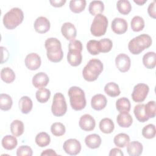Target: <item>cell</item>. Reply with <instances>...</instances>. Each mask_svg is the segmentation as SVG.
Wrapping results in <instances>:
<instances>
[{
	"mask_svg": "<svg viewBox=\"0 0 156 156\" xmlns=\"http://www.w3.org/2000/svg\"><path fill=\"white\" fill-rule=\"evenodd\" d=\"M48 58L52 62H60L63 57L60 41L56 38H49L44 43Z\"/></svg>",
	"mask_w": 156,
	"mask_h": 156,
	"instance_id": "6da1fadb",
	"label": "cell"
},
{
	"mask_svg": "<svg viewBox=\"0 0 156 156\" xmlns=\"http://www.w3.org/2000/svg\"><path fill=\"white\" fill-rule=\"evenodd\" d=\"M103 70L102 62L96 58L91 59L82 71V75L84 79L88 82L96 80Z\"/></svg>",
	"mask_w": 156,
	"mask_h": 156,
	"instance_id": "7a4b0ae2",
	"label": "cell"
},
{
	"mask_svg": "<svg viewBox=\"0 0 156 156\" xmlns=\"http://www.w3.org/2000/svg\"><path fill=\"white\" fill-rule=\"evenodd\" d=\"M152 38L147 34H141L132 39L129 44V51L134 55H138L152 44Z\"/></svg>",
	"mask_w": 156,
	"mask_h": 156,
	"instance_id": "3957f363",
	"label": "cell"
},
{
	"mask_svg": "<svg viewBox=\"0 0 156 156\" xmlns=\"http://www.w3.org/2000/svg\"><path fill=\"white\" fill-rule=\"evenodd\" d=\"M70 105L73 109L79 111L86 106V99L84 91L78 87H71L68 90Z\"/></svg>",
	"mask_w": 156,
	"mask_h": 156,
	"instance_id": "277c9868",
	"label": "cell"
},
{
	"mask_svg": "<svg viewBox=\"0 0 156 156\" xmlns=\"http://www.w3.org/2000/svg\"><path fill=\"white\" fill-rule=\"evenodd\" d=\"M23 19L24 13L21 9L14 7L4 15L3 24L7 29H13L23 22Z\"/></svg>",
	"mask_w": 156,
	"mask_h": 156,
	"instance_id": "5b68a950",
	"label": "cell"
},
{
	"mask_svg": "<svg viewBox=\"0 0 156 156\" xmlns=\"http://www.w3.org/2000/svg\"><path fill=\"white\" fill-rule=\"evenodd\" d=\"M108 23V21L105 16L102 14L96 15L90 27L91 34L95 37L104 35L106 32Z\"/></svg>",
	"mask_w": 156,
	"mask_h": 156,
	"instance_id": "8992f818",
	"label": "cell"
},
{
	"mask_svg": "<svg viewBox=\"0 0 156 156\" xmlns=\"http://www.w3.org/2000/svg\"><path fill=\"white\" fill-rule=\"evenodd\" d=\"M67 110V105L64 96L61 93L54 94L51 106L52 114L55 116H63Z\"/></svg>",
	"mask_w": 156,
	"mask_h": 156,
	"instance_id": "52a82bcc",
	"label": "cell"
},
{
	"mask_svg": "<svg viewBox=\"0 0 156 156\" xmlns=\"http://www.w3.org/2000/svg\"><path fill=\"white\" fill-rule=\"evenodd\" d=\"M149 86L145 83H140L135 85L132 93V98L135 102H143L148 94Z\"/></svg>",
	"mask_w": 156,
	"mask_h": 156,
	"instance_id": "ba28073f",
	"label": "cell"
},
{
	"mask_svg": "<svg viewBox=\"0 0 156 156\" xmlns=\"http://www.w3.org/2000/svg\"><path fill=\"white\" fill-rule=\"evenodd\" d=\"M63 149L66 154L71 155H76L80 153L81 151V144L77 140L71 138L64 142Z\"/></svg>",
	"mask_w": 156,
	"mask_h": 156,
	"instance_id": "9c48e42d",
	"label": "cell"
},
{
	"mask_svg": "<svg viewBox=\"0 0 156 156\" xmlns=\"http://www.w3.org/2000/svg\"><path fill=\"white\" fill-rule=\"evenodd\" d=\"M130 63V57L125 54H120L115 58L116 66L122 73H125L129 70Z\"/></svg>",
	"mask_w": 156,
	"mask_h": 156,
	"instance_id": "30bf717a",
	"label": "cell"
},
{
	"mask_svg": "<svg viewBox=\"0 0 156 156\" xmlns=\"http://www.w3.org/2000/svg\"><path fill=\"white\" fill-rule=\"evenodd\" d=\"M41 63L40 57L36 53H30L26 57L25 65L30 70H36L40 68Z\"/></svg>",
	"mask_w": 156,
	"mask_h": 156,
	"instance_id": "8fae6325",
	"label": "cell"
},
{
	"mask_svg": "<svg viewBox=\"0 0 156 156\" xmlns=\"http://www.w3.org/2000/svg\"><path fill=\"white\" fill-rule=\"evenodd\" d=\"M79 126L84 131H91L96 126V122L94 118L89 114L82 115L79 119Z\"/></svg>",
	"mask_w": 156,
	"mask_h": 156,
	"instance_id": "7c38bea8",
	"label": "cell"
},
{
	"mask_svg": "<svg viewBox=\"0 0 156 156\" xmlns=\"http://www.w3.org/2000/svg\"><path fill=\"white\" fill-rule=\"evenodd\" d=\"M112 29L116 34L120 35L124 34L128 27L127 23L124 18H115L112 22Z\"/></svg>",
	"mask_w": 156,
	"mask_h": 156,
	"instance_id": "4fadbf2b",
	"label": "cell"
},
{
	"mask_svg": "<svg viewBox=\"0 0 156 156\" xmlns=\"http://www.w3.org/2000/svg\"><path fill=\"white\" fill-rule=\"evenodd\" d=\"M34 29L35 31L39 34H44L50 29L49 21L44 16L38 17L34 23Z\"/></svg>",
	"mask_w": 156,
	"mask_h": 156,
	"instance_id": "5bb4252c",
	"label": "cell"
},
{
	"mask_svg": "<svg viewBox=\"0 0 156 156\" xmlns=\"http://www.w3.org/2000/svg\"><path fill=\"white\" fill-rule=\"evenodd\" d=\"M61 32L67 40L72 41L75 39L77 35V30L75 26L69 22L65 23L62 24Z\"/></svg>",
	"mask_w": 156,
	"mask_h": 156,
	"instance_id": "9a60e30c",
	"label": "cell"
},
{
	"mask_svg": "<svg viewBox=\"0 0 156 156\" xmlns=\"http://www.w3.org/2000/svg\"><path fill=\"white\" fill-rule=\"evenodd\" d=\"M49 77L43 72H40L36 74L32 78L33 85L38 89L45 87L49 83Z\"/></svg>",
	"mask_w": 156,
	"mask_h": 156,
	"instance_id": "2e32d148",
	"label": "cell"
},
{
	"mask_svg": "<svg viewBox=\"0 0 156 156\" xmlns=\"http://www.w3.org/2000/svg\"><path fill=\"white\" fill-rule=\"evenodd\" d=\"M107 103L106 97L102 94H97L93 96L91 100V105L96 110L104 109Z\"/></svg>",
	"mask_w": 156,
	"mask_h": 156,
	"instance_id": "e0dca14e",
	"label": "cell"
},
{
	"mask_svg": "<svg viewBox=\"0 0 156 156\" xmlns=\"http://www.w3.org/2000/svg\"><path fill=\"white\" fill-rule=\"evenodd\" d=\"M82 60L81 51L77 50H69L67 54V60L73 66H79Z\"/></svg>",
	"mask_w": 156,
	"mask_h": 156,
	"instance_id": "ac0fdd59",
	"label": "cell"
},
{
	"mask_svg": "<svg viewBox=\"0 0 156 156\" xmlns=\"http://www.w3.org/2000/svg\"><path fill=\"white\" fill-rule=\"evenodd\" d=\"M143 145L139 141H133L127 145V151L130 156H139L143 152Z\"/></svg>",
	"mask_w": 156,
	"mask_h": 156,
	"instance_id": "d6986e66",
	"label": "cell"
},
{
	"mask_svg": "<svg viewBox=\"0 0 156 156\" xmlns=\"http://www.w3.org/2000/svg\"><path fill=\"white\" fill-rule=\"evenodd\" d=\"M116 121L121 127H129L133 122V118L128 112H120L117 116Z\"/></svg>",
	"mask_w": 156,
	"mask_h": 156,
	"instance_id": "ffe728a7",
	"label": "cell"
},
{
	"mask_svg": "<svg viewBox=\"0 0 156 156\" xmlns=\"http://www.w3.org/2000/svg\"><path fill=\"white\" fill-rule=\"evenodd\" d=\"M85 143L88 147L90 149H96L98 148L101 144V138L98 134H90L85 137Z\"/></svg>",
	"mask_w": 156,
	"mask_h": 156,
	"instance_id": "44dd1931",
	"label": "cell"
},
{
	"mask_svg": "<svg viewBox=\"0 0 156 156\" xmlns=\"http://www.w3.org/2000/svg\"><path fill=\"white\" fill-rule=\"evenodd\" d=\"M133 112L137 120L141 122H144L149 119L146 113L145 104H144L136 105L134 107Z\"/></svg>",
	"mask_w": 156,
	"mask_h": 156,
	"instance_id": "7402d4cb",
	"label": "cell"
},
{
	"mask_svg": "<svg viewBox=\"0 0 156 156\" xmlns=\"http://www.w3.org/2000/svg\"><path fill=\"white\" fill-rule=\"evenodd\" d=\"M33 103L30 98L24 96L20 98L19 101V108L24 114L29 113L32 109Z\"/></svg>",
	"mask_w": 156,
	"mask_h": 156,
	"instance_id": "603a6c76",
	"label": "cell"
},
{
	"mask_svg": "<svg viewBox=\"0 0 156 156\" xmlns=\"http://www.w3.org/2000/svg\"><path fill=\"white\" fill-rule=\"evenodd\" d=\"M143 63L148 69H153L156 65V54L155 52H148L143 57Z\"/></svg>",
	"mask_w": 156,
	"mask_h": 156,
	"instance_id": "cb8c5ba5",
	"label": "cell"
},
{
	"mask_svg": "<svg viewBox=\"0 0 156 156\" xmlns=\"http://www.w3.org/2000/svg\"><path fill=\"white\" fill-rule=\"evenodd\" d=\"M2 146L7 150H12L16 147L18 141L14 135H5L2 139Z\"/></svg>",
	"mask_w": 156,
	"mask_h": 156,
	"instance_id": "d4e9b609",
	"label": "cell"
},
{
	"mask_svg": "<svg viewBox=\"0 0 156 156\" xmlns=\"http://www.w3.org/2000/svg\"><path fill=\"white\" fill-rule=\"evenodd\" d=\"M104 10V5L101 1H93L89 4L88 10L90 13L92 15L101 14Z\"/></svg>",
	"mask_w": 156,
	"mask_h": 156,
	"instance_id": "484cf974",
	"label": "cell"
},
{
	"mask_svg": "<svg viewBox=\"0 0 156 156\" xmlns=\"http://www.w3.org/2000/svg\"><path fill=\"white\" fill-rule=\"evenodd\" d=\"M115 128L113 121L110 118H104L99 122V129L101 131L104 133H112Z\"/></svg>",
	"mask_w": 156,
	"mask_h": 156,
	"instance_id": "4316f807",
	"label": "cell"
},
{
	"mask_svg": "<svg viewBox=\"0 0 156 156\" xmlns=\"http://www.w3.org/2000/svg\"><path fill=\"white\" fill-rule=\"evenodd\" d=\"M1 78L5 83H10L15 80V74L11 68L5 67L1 71Z\"/></svg>",
	"mask_w": 156,
	"mask_h": 156,
	"instance_id": "83f0119b",
	"label": "cell"
},
{
	"mask_svg": "<svg viewBox=\"0 0 156 156\" xmlns=\"http://www.w3.org/2000/svg\"><path fill=\"white\" fill-rule=\"evenodd\" d=\"M10 131L15 136H20L24 132L23 122L18 119L14 120L10 124Z\"/></svg>",
	"mask_w": 156,
	"mask_h": 156,
	"instance_id": "f1b7e54d",
	"label": "cell"
},
{
	"mask_svg": "<svg viewBox=\"0 0 156 156\" xmlns=\"http://www.w3.org/2000/svg\"><path fill=\"white\" fill-rule=\"evenodd\" d=\"M105 93L111 97H116L120 94L121 91L119 86L115 82H109L104 87Z\"/></svg>",
	"mask_w": 156,
	"mask_h": 156,
	"instance_id": "f546056e",
	"label": "cell"
},
{
	"mask_svg": "<svg viewBox=\"0 0 156 156\" xmlns=\"http://www.w3.org/2000/svg\"><path fill=\"white\" fill-rule=\"evenodd\" d=\"M115 144L118 147H124L127 146L130 141L129 136L124 133L116 135L113 140Z\"/></svg>",
	"mask_w": 156,
	"mask_h": 156,
	"instance_id": "4dcf8cb0",
	"label": "cell"
},
{
	"mask_svg": "<svg viewBox=\"0 0 156 156\" xmlns=\"http://www.w3.org/2000/svg\"><path fill=\"white\" fill-rule=\"evenodd\" d=\"M36 144L41 147H46L49 144L51 141L50 136L44 132H41L38 133L35 137Z\"/></svg>",
	"mask_w": 156,
	"mask_h": 156,
	"instance_id": "1f68e13d",
	"label": "cell"
},
{
	"mask_svg": "<svg viewBox=\"0 0 156 156\" xmlns=\"http://www.w3.org/2000/svg\"><path fill=\"white\" fill-rule=\"evenodd\" d=\"M12 99L9 94L4 93L0 94V108L2 110H9L12 108Z\"/></svg>",
	"mask_w": 156,
	"mask_h": 156,
	"instance_id": "d6a6232c",
	"label": "cell"
},
{
	"mask_svg": "<svg viewBox=\"0 0 156 156\" xmlns=\"http://www.w3.org/2000/svg\"><path fill=\"white\" fill-rule=\"evenodd\" d=\"M130 101L126 98H121L116 102V109L119 112H129L130 110Z\"/></svg>",
	"mask_w": 156,
	"mask_h": 156,
	"instance_id": "836d02e7",
	"label": "cell"
},
{
	"mask_svg": "<svg viewBox=\"0 0 156 156\" xmlns=\"http://www.w3.org/2000/svg\"><path fill=\"white\" fill-rule=\"evenodd\" d=\"M86 6L85 0H71L69 2V9L74 13H80Z\"/></svg>",
	"mask_w": 156,
	"mask_h": 156,
	"instance_id": "e575fe53",
	"label": "cell"
},
{
	"mask_svg": "<svg viewBox=\"0 0 156 156\" xmlns=\"http://www.w3.org/2000/svg\"><path fill=\"white\" fill-rule=\"evenodd\" d=\"M118 12L122 15L129 14L132 10V5L127 0H119L116 3Z\"/></svg>",
	"mask_w": 156,
	"mask_h": 156,
	"instance_id": "d590c367",
	"label": "cell"
},
{
	"mask_svg": "<svg viewBox=\"0 0 156 156\" xmlns=\"http://www.w3.org/2000/svg\"><path fill=\"white\" fill-rule=\"evenodd\" d=\"M35 96H36L37 100L39 102L45 103L49 100L51 96V91L49 90L47 88H41L38 89L36 91Z\"/></svg>",
	"mask_w": 156,
	"mask_h": 156,
	"instance_id": "8d00e7d4",
	"label": "cell"
},
{
	"mask_svg": "<svg viewBox=\"0 0 156 156\" xmlns=\"http://www.w3.org/2000/svg\"><path fill=\"white\" fill-rule=\"evenodd\" d=\"M131 28L134 32H140L144 27V21L140 16H135L130 23Z\"/></svg>",
	"mask_w": 156,
	"mask_h": 156,
	"instance_id": "74e56055",
	"label": "cell"
},
{
	"mask_svg": "<svg viewBox=\"0 0 156 156\" xmlns=\"http://www.w3.org/2000/svg\"><path fill=\"white\" fill-rule=\"evenodd\" d=\"M155 127L152 124H149L144 126L142 129L143 136L147 139L154 138L155 136Z\"/></svg>",
	"mask_w": 156,
	"mask_h": 156,
	"instance_id": "f35d334b",
	"label": "cell"
},
{
	"mask_svg": "<svg viewBox=\"0 0 156 156\" xmlns=\"http://www.w3.org/2000/svg\"><path fill=\"white\" fill-rule=\"evenodd\" d=\"M87 49L88 52L91 55L99 54L100 53L99 41L95 40H91L88 41L87 44Z\"/></svg>",
	"mask_w": 156,
	"mask_h": 156,
	"instance_id": "ab89813d",
	"label": "cell"
},
{
	"mask_svg": "<svg viewBox=\"0 0 156 156\" xmlns=\"http://www.w3.org/2000/svg\"><path fill=\"white\" fill-rule=\"evenodd\" d=\"M51 131L54 135L56 136H60L65 134L66 129L62 123L54 122L51 125Z\"/></svg>",
	"mask_w": 156,
	"mask_h": 156,
	"instance_id": "60d3db41",
	"label": "cell"
},
{
	"mask_svg": "<svg viewBox=\"0 0 156 156\" xmlns=\"http://www.w3.org/2000/svg\"><path fill=\"white\" fill-rule=\"evenodd\" d=\"M100 52H109L113 46V43L109 38H103L99 41Z\"/></svg>",
	"mask_w": 156,
	"mask_h": 156,
	"instance_id": "b9f144b4",
	"label": "cell"
},
{
	"mask_svg": "<svg viewBox=\"0 0 156 156\" xmlns=\"http://www.w3.org/2000/svg\"><path fill=\"white\" fill-rule=\"evenodd\" d=\"M145 112L149 118H153L156 114V105L154 101H149L145 104Z\"/></svg>",
	"mask_w": 156,
	"mask_h": 156,
	"instance_id": "7bdbcfd3",
	"label": "cell"
},
{
	"mask_svg": "<svg viewBox=\"0 0 156 156\" xmlns=\"http://www.w3.org/2000/svg\"><path fill=\"white\" fill-rule=\"evenodd\" d=\"M33 154V151L31 147L27 145H23L20 146L16 151V155L18 156H31Z\"/></svg>",
	"mask_w": 156,
	"mask_h": 156,
	"instance_id": "ee69618b",
	"label": "cell"
},
{
	"mask_svg": "<svg viewBox=\"0 0 156 156\" xmlns=\"http://www.w3.org/2000/svg\"><path fill=\"white\" fill-rule=\"evenodd\" d=\"M69 50H77L82 52L83 46L80 41L77 40H73L71 41L68 45Z\"/></svg>",
	"mask_w": 156,
	"mask_h": 156,
	"instance_id": "f6af8a7d",
	"label": "cell"
},
{
	"mask_svg": "<svg viewBox=\"0 0 156 156\" xmlns=\"http://www.w3.org/2000/svg\"><path fill=\"white\" fill-rule=\"evenodd\" d=\"M147 12L149 15L152 18H156V10H155V1H154L151 3L147 8Z\"/></svg>",
	"mask_w": 156,
	"mask_h": 156,
	"instance_id": "bcb514c9",
	"label": "cell"
},
{
	"mask_svg": "<svg viewBox=\"0 0 156 156\" xmlns=\"http://www.w3.org/2000/svg\"><path fill=\"white\" fill-rule=\"evenodd\" d=\"M108 155H109V156H117V155L123 156L124 154L121 151V149L115 147V148H113L110 150Z\"/></svg>",
	"mask_w": 156,
	"mask_h": 156,
	"instance_id": "7dc6e473",
	"label": "cell"
},
{
	"mask_svg": "<svg viewBox=\"0 0 156 156\" xmlns=\"http://www.w3.org/2000/svg\"><path fill=\"white\" fill-rule=\"evenodd\" d=\"M51 5L55 7H60L66 2L65 0H53L49 1Z\"/></svg>",
	"mask_w": 156,
	"mask_h": 156,
	"instance_id": "c3c4849f",
	"label": "cell"
},
{
	"mask_svg": "<svg viewBox=\"0 0 156 156\" xmlns=\"http://www.w3.org/2000/svg\"><path fill=\"white\" fill-rule=\"evenodd\" d=\"M41 155H51V156H52V155H57V153L52 149H46L45 151H43V152L41 154Z\"/></svg>",
	"mask_w": 156,
	"mask_h": 156,
	"instance_id": "681fc988",
	"label": "cell"
},
{
	"mask_svg": "<svg viewBox=\"0 0 156 156\" xmlns=\"http://www.w3.org/2000/svg\"><path fill=\"white\" fill-rule=\"evenodd\" d=\"M146 2H147V0H144V1H141V0L135 1V0H134V2H135L136 4H137L139 5H142Z\"/></svg>",
	"mask_w": 156,
	"mask_h": 156,
	"instance_id": "f907efd6",
	"label": "cell"
}]
</instances>
